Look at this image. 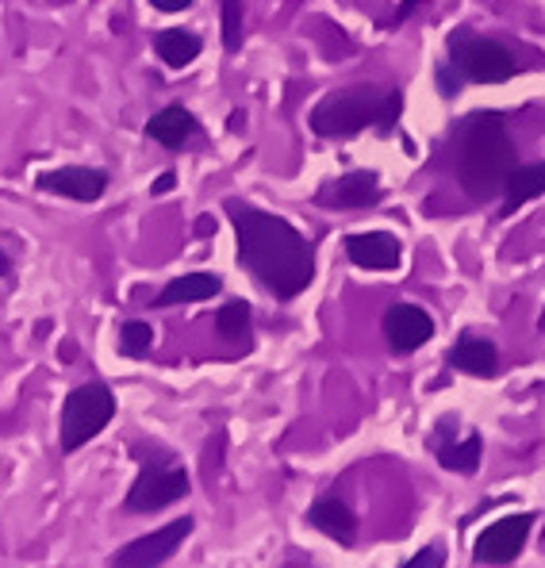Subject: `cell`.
Instances as JSON below:
<instances>
[{"instance_id": "1", "label": "cell", "mask_w": 545, "mask_h": 568, "mask_svg": "<svg viewBox=\"0 0 545 568\" xmlns=\"http://www.w3.org/2000/svg\"><path fill=\"white\" fill-rule=\"evenodd\" d=\"M228 215L239 235V262L262 281L276 300H292L315 281V250L289 220L254 204L228 200Z\"/></svg>"}, {"instance_id": "2", "label": "cell", "mask_w": 545, "mask_h": 568, "mask_svg": "<svg viewBox=\"0 0 545 568\" xmlns=\"http://www.w3.org/2000/svg\"><path fill=\"white\" fill-rule=\"evenodd\" d=\"M450 158L454 173L473 200H488L503 192L507 178L515 173V142L496 112H476L450 135Z\"/></svg>"}, {"instance_id": "3", "label": "cell", "mask_w": 545, "mask_h": 568, "mask_svg": "<svg viewBox=\"0 0 545 568\" xmlns=\"http://www.w3.org/2000/svg\"><path fill=\"white\" fill-rule=\"evenodd\" d=\"M400 108H404L400 93H384L376 85H350L312 108V131L323 139H350L365 128L388 131L400 120Z\"/></svg>"}, {"instance_id": "4", "label": "cell", "mask_w": 545, "mask_h": 568, "mask_svg": "<svg viewBox=\"0 0 545 568\" xmlns=\"http://www.w3.org/2000/svg\"><path fill=\"white\" fill-rule=\"evenodd\" d=\"M450 62L454 70H461V78L476 81V85H503V81L515 78L518 62L507 47L496 43V39H484L468 28H457L454 36L446 39Z\"/></svg>"}, {"instance_id": "5", "label": "cell", "mask_w": 545, "mask_h": 568, "mask_svg": "<svg viewBox=\"0 0 545 568\" xmlns=\"http://www.w3.org/2000/svg\"><path fill=\"white\" fill-rule=\"evenodd\" d=\"M115 415V396L108 384H81L62 404V454H73L97 438Z\"/></svg>"}, {"instance_id": "6", "label": "cell", "mask_w": 545, "mask_h": 568, "mask_svg": "<svg viewBox=\"0 0 545 568\" xmlns=\"http://www.w3.org/2000/svg\"><path fill=\"white\" fill-rule=\"evenodd\" d=\"M189 473L173 462H150L142 465V473L131 484L128 499H123V511L128 515H147V511H162V507L178 504L189 496Z\"/></svg>"}, {"instance_id": "7", "label": "cell", "mask_w": 545, "mask_h": 568, "mask_svg": "<svg viewBox=\"0 0 545 568\" xmlns=\"http://www.w3.org/2000/svg\"><path fill=\"white\" fill-rule=\"evenodd\" d=\"M189 534H192V519L184 515V519H173V523L158 526V530L142 534V538L128 541L123 549H115L108 568H162L184 546V538H189Z\"/></svg>"}, {"instance_id": "8", "label": "cell", "mask_w": 545, "mask_h": 568, "mask_svg": "<svg viewBox=\"0 0 545 568\" xmlns=\"http://www.w3.org/2000/svg\"><path fill=\"white\" fill-rule=\"evenodd\" d=\"M531 526H534V515L523 511V515H507V519L492 523L488 530L476 538L473 546V557L481 565H511L518 554L526 549V538H531Z\"/></svg>"}, {"instance_id": "9", "label": "cell", "mask_w": 545, "mask_h": 568, "mask_svg": "<svg viewBox=\"0 0 545 568\" xmlns=\"http://www.w3.org/2000/svg\"><path fill=\"white\" fill-rule=\"evenodd\" d=\"M384 338L396 354H415L423 342L434 338V320L415 304H392L384 315Z\"/></svg>"}, {"instance_id": "10", "label": "cell", "mask_w": 545, "mask_h": 568, "mask_svg": "<svg viewBox=\"0 0 545 568\" xmlns=\"http://www.w3.org/2000/svg\"><path fill=\"white\" fill-rule=\"evenodd\" d=\"M39 189L54 192V196H65V200L92 204V200L104 196L108 173L104 170H89V165H62V170L39 173Z\"/></svg>"}, {"instance_id": "11", "label": "cell", "mask_w": 545, "mask_h": 568, "mask_svg": "<svg viewBox=\"0 0 545 568\" xmlns=\"http://www.w3.org/2000/svg\"><path fill=\"white\" fill-rule=\"evenodd\" d=\"M346 257L357 270H373V273H388L400 265L404 246L388 235V231H365V235H350L346 239Z\"/></svg>"}, {"instance_id": "12", "label": "cell", "mask_w": 545, "mask_h": 568, "mask_svg": "<svg viewBox=\"0 0 545 568\" xmlns=\"http://www.w3.org/2000/svg\"><path fill=\"white\" fill-rule=\"evenodd\" d=\"M319 204L323 207H334V212H346V207H369L381 200V181L376 173H346V178L331 181L326 189H319Z\"/></svg>"}, {"instance_id": "13", "label": "cell", "mask_w": 545, "mask_h": 568, "mask_svg": "<svg viewBox=\"0 0 545 568\" xmlns=\"http://www.w3.org/2000/svg\"><path fill=\"white\" fill-rule=\"evenodd\" d=\"M307 523H312L319 534L334 538L339 546H354V538H357V515L334 496L315 499L312 511H307Z\"/></svg>"}, {"instance_id": "14", "label": "cell", "mask_w": 545, "mask_h": 568, "mask_svg": "<svg viewBox=\"0 0 545 568\" xmlns=\"http://www.w3.org/2000/svg\"><path fill=\"white\" fill-rule=\"evenodd\" d=\"M446 362L454 365L457 373H468V377H496L499 369V354L488 338H476V334H465L450 346Z\"/></svg>"}, {"instance_id": "15", "label": "cell", "mask_w": 545, "mask_h": 568, "mask_svg": "<svg viewBox=\"0 0 545 568\" xmlns=\"http://www.w3.org/2000/svg\"><path fill=\"white\" fill-rule=\"evenodd\" d=\"M223 281L215 273H184V277L170 281L162 292H158L154 304L158 307H178V304H200V300L220 296Z\"/></svg>"}, {"instance_id": "16", "label": "cell", "mask_w": 545, "mask_h": 568, "mask_svg": "<svg viewBox=\"0 0 545 568\" xmlns=\"http://www.w3.org/2000/svg\"><path fill=\"white\" fill-rule=\"evenodd\" d=\"M196 115L189 112V108H162L158 115H150V123H147V135L154 139V142H162V146H170V150H181L184 142H189L192 135H196Z\"/></svg>"}, {"instance_id": "17", "label": "cell", "mask_w": 545, "mask_h": 568, "mask_svg": "<svg viewBox=\"0 0 545 568\" xmlns=\"http://www.w3.org/2000/svg\"><path fill=\"white\" fill-rule=\"evenodd\" d=\"M545 192V162H534V165H515V173L507 178L503 185V212H518L523 204L538 200Z\"/></svg>"}, {"instance_id": "18", "label": "cell", "mask_w": 545, "mask_h": 568, "mask_svg": "<svg viewBox=\"0 0 545 568\" xmlns=\"http://www.w3.org/2000/svg\"><path fill=\"white\" fill-rule=\"evenodd\" d=\"M154 50H158V58H162L165 65H189L192 58L200 54V36H192V31H181V28H170V31H162L158 36V43H154Z\"/></svg>"}, {"instance_id": "19", "label": "cell", "mask_w": 545, "mask_h": 568, "mask_svg": "<svg viewBox=\"0 0 545 568\" xmlns=\"http://www.w3.org/2000/svg\"><path fill=\"white\" fill-rule=\"evenodd\" d=\"M481 454H484L481 434H468L465 442H450V446H438V462H442V469H450V473H465V476L481 469Z\"/></svg>"}, {"instance_id": "20", "label": "cell", "mask_w": 545, "mask_h": 568, "mask_svg": "<svg viewBox=\"0 0 545 568\" xmlns=\"http://www.w3.org/2000/svg\"><path fill=\"white\" fill-rule=\"evenodd\" d=\"M215 331H220L223 338H246L250 334V304L246 300H231V304H223L220 315H215Z\"/></svg>"}, {"instance_id": "21", "label": "cell", "mask_w": 545, "mask_h": 568, "mask_svg": "<svg viewBox=\"0 0 545 568\" xmlns=\"http://www.w3.org/2000/svg\"><path fill=\"white\" fill-rule=\"evenodd\" d=\"M150 346H154V327L150 323H142V320H128L120 327V349L128 357H142V354H150Z\"/></svg>"}, {"instance_id": "22", "label": "cell", "mask_w": 545, "mask_h": 568, "mask_svg": "<svg viewBox=\"0 0 545 568\" xmlns=\"http://www.w3.org/2000/svg\"><path fill=\"white\" fill-rule=\"evenodd\" d=\"M223 47L231 54L242 47V0H223Z\"/></svg>"}, {"instance_id": "23", "label": "cell", "mask_w": 545, "mask_h": 568, "mask_svg": "<svg viewBox=\"0 0 545 568\" xmlns=\"http://www.w3.org/2000/svg\"><path fill=\"white\" fill-rule=\"evenodd\" d=\"M400 568H446V549L442 546H426V549H418L411 561H404Z\"/></svg>"}, {"instance_id": "24", "label": "cell", "mask_w": 545, "mask_h": 568, "mask_svg": "<svg viewBox=\"0 0 545 568\" xmlns=\"http://www.w3.org/2000/svg\"><path fill=\"white\" fill-rule=\"evenodd\" d=\"M154 8H162V12H184V8H192L196 0H150Z\"/></svg>"}, {"instance_id": "25", "label": "cell", "mask_w": 545, "mask_h": 568, "mask_svg": "<svg viewBox=\"0 0 545 568\" xmlns=\"http://www.w3.org/2000/svg\"><path fill=\"white\" fill-rule=\"evenodd\" d=\"M173 185H178V178H173V173H162V178L150 185V192H154V196H165V192H170Z\"/></svg>"}, {"instance_id": "26", "label": "cell", "mask_w": 545, "mask_h": 568, "mask_svg": "<svg viewBox=\"0 0 545 568\" xmlns=\"http://www.w3.org/2000/svg\"><path fill=\"white\" fill-rule=\"evenodd\" d=\"M4 273H8V257L0 254V277H4Z\"/></svg>"}, {"instance_id": "27", "label": "cell", "mask_w": 545, "mask_h": 568, "mask_svg": "<svg viewBox=\"0 0 545 568\" xmlns=\"http://www.w3.org/2000/svg\"><path fill=\"white\" fill-rule=\"evenodd\" d=\"M538 331L545 334V307H542V320H538Z\"/></svg>"}]
</instances>
